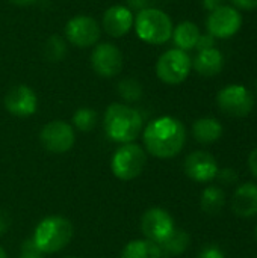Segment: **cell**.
Here are the masks:
<instances>
[{
  "instance_id": "obj_39",
  "label": "cell",
  "mask_w": 257,
  "mask_h": 258,
  "mask_svg": "<svg viewBox=\"0 0 257 258\" xmlns=\"http://www.w3.org/2000/svg\"><path fill=\"white\" fill-rule=\"evenodd\" d=\"M67 258H74V257H67Z\"/></svg>"
},
{
  "instance_id": "obj_20",
  "label": "cell",
  "mask_w": 257,
  "mask_h": 258,
  "mask_svg": "<svg viewBox=\"0 0 257 258\" xmlns=\"http://www.w3.org/2000/svg\"><path fill=\"white\" fill-rule=\"evenodd\" d=\"M191 245V237L183 230H174L170 237H167L162 243H159V249L162 257H176L183 254Z\"/></svg>"
},
{
  "instance_id": "obj_2",
  "label": "cell",
  "mask_w": 257,
  "mask_h": 258,
  "mask_svg": "<svg viewBox=\"0 0 257 258\" xmlns=\"http://www.w3.org/2000/svg\"><path fill=\"white\" fill-rule=\"evenodd\" d=\"M106 136L118 144H132L142 130L141 113L123 103L108 106L103 118Z\"/></svg>"
},
{
  "instance_id": "obj_27",
  "label": "cell",
  "mask_w": 257,
  "mask_h": 258,
  "mask_svg": "<svg viewBox=\"0 0 257 258\" xmlns=\"http://www.w3.org/2000/svg\"><path fill=\"white\" fill-rule=\"evenodd\" d=\"M197 258H226V255H224V252L218 246L209 245V246L201 249V252L198 254Z\"/></svg>"
},
{
  "instance_id": "obj_36",
  "label": "cell",
  "mask_w": 257,
  "mask_h": 258,
  "mask_svg": "<svg viewBox=\"0 0 257 258\" xmlns=\"http://www.w3.org/2000/svg\"><path fill=\"white\" fill-rule=\"evenodd\" d=\"M0 258H8L6 257V252H5V249L0 246Z\"/></svg>"
},
{
  "instance_id": "obj_38",
  "label": "cell",
  "mask_w": 257,
  "mask_h": 258,
  "mask_svg": "<svg viewBox=\"0 0 257 258\" xmlns=\"http://www.w3.org/2000/svg\"><path fill=\"white\" fill-rule=\"evenodd\" d=\"M256 94H257V82H256Z\"/></svg>"
},
{
  "instance_id": "obj_23",
  "label": "cell",
  "mask_w": 257,
  "mask_h": 258,
  "mask_svg": "<svg viewBox=\"0 0 257 258\" xmlns=\"http://www.w3.org/2000/svg\"><path fill=\"white\" fill-rule=\"evenodd\" d=\"M73 124L80 132H91L97 124V112L89 107H80L73 115Z\"/></svg>"
},
{
  "instance_id": "obj_25",
  "label": "cell",
  "mask_w": 257,
  "mask_h": 258,
  "mask_svg": "<svg viewBox=\"0 0 257 258\" xmlns=\"http://www.w3.org/2000/svg\"><path fill=\"white\" fill-rule=\"evenodd\" d=\"M118 94L126 101H138L142 97V86L135 79H123L118 82Z\"/></svg>"
},
{
  "instance_id": "obj_14",
  "label": "cell",
  "mask_w": 257,
  "mask_h": 258,
  "mask_svg": "<svg viewBox=\"0 0 257 258\" xmlns=\"http://www.w3.org/2000/svg\"><path fill=\"white\" fill-rule=\"evenodd\" d=\"M6 110L18 118L32 116L38 109V98L32 88L26 85H17L11 88L5 95Z\"/></svg>"
},
{
  "instance_id": "obj_8",
  "label": "cell",
  "mask_w": 257,
  "mask_h": 258,
  "mask_svg": "<svg viewBox=\"0 0 257 258\" xmlns=\"http://www.w3.org/2000/svg\"><path fill=\"white\" fill-rule=\"evenodd\" d=\"M242 27V15L239 9L232 5H223L211 11L206 18L208 33L215 39H229L235 36Z\"/></svg>"
},
{
  "instance_id": "obj_9",
  "label": "cell",
  "mask_w": 257,
  "mask_h": 258,
  "mask_svg": "<svg viewBox=\"0 0 257 258\" xmlns=\"http://www.w3.org/2000/svg\"><path fill=\"white\" fill-rule=\"evenodd\" d=\"M65 36L79 48L92 47L100 39V26L92 17L76 15L68 20L65 26Z\"/></svg>"
},
{
  "instance_id": "obj_10",
  "label": "cell",
  "mask_w": 257,
  "mask_h": 258,
  "mask_svg": "<svg viewBox=\"0 0 257 258\" xmlns=\"http://www.w3.org/2000/svg\"><path fill=\"white\" fill-rule=\"evenodd\" d=\"M39 141L42 147L55 154H62L71 150L76 136L73 127L65 121H52L45 124L39 133Z\"/></svg>"
},
{
  "instance_id": "obj_30",
  "label": "cell",
  "mask_w": 257,
  "mask_h": 258,
  "mask_svg": "<svg viewBox=\"0 0 257 258\" xmlns=\"http://www.w3.org/2000/svg\"><path fill=\"white\" fill-rule=\"evenodd\" d=\"M127 3H129V9L130 11H142V9H145V8H148V0H127Z\"/></svg>"
},
{
  "instance_id": "obj_33",
  "label": "cell",
  "mask_w": 257,
  "mask_h": 258,
  "mask_svg": "<svg viewBox=\"0 0 257 258\" xmlns=\"http://www.w3.org/2000/svg\"><path fill=\"white\" fill-rule=\"evenodd\" d=\"M224 3H223V0H203V6H204V9L206 11H215L217 8H220V6H223Z\"/></svg>"
},
{
  "instance_id": "obj_35",
  "label": "cell",
  "mask_w": 257,
  "mask_h": 258,
  "mask_svg": "<svg viewBox=\"0 0 257 258\" xmlns=\"http://www.w3.org/2000/svg\"><path fill=\"white\" fill-rule=\"evenodd\" d=\"M9 2L14 3V5H18V6H27V5L35 3L36 0H9Z\"/></svg>"
},
{
  "instance_id": "obj_22",
  "label": "cell",
  "mask_w": 257,
  "mask_h": 258,
  "mask_svg": "<svg viewBox=\"0 0 257 258\" xmlns=\"http://www.w3.org/2000/svg\"><path fill=\"white\" fill-rule=\"evenodd\" d=\"M224 203H226V195L223 189L218 186H208L201 194L200 206L201 210L208 215H218L224 207Z\"/></svg>"
},
{
  "instance_id": "obj_12",
  "label": "cell",
  "mask_w": 257,
  "mask_h": 258,
  "mask_svg": "<svg viewBox=\"0 0 257 258\" xmlns=\"http://www.w3.org/2000/svg\"><path fill=\"white\" fill-rule=\"evenodd\" d=\"M92 70L101 77H114L123 70V54L120 48L111 42L95 44L91 54Z\"/></svg>"
},
{
  "instance_id": "obj_34",
  "label": "cell",
  "mask_w": 257,
  "mask_h": 258,
  "mask_svg": "<svg viewBox=\"0 0 257 258\" xmlns=\"http://www.w3.org/2000/svg\"><path fill=\"white\" fill-rule=\"evenodd\" d=\"M18 258H42L41 257V252H36V251H21L20 257Z\"/></svg>"
},
{
  "instance_id": "obj_11",
  "label": "cell",
  "mask_w": 257,
  "mask_h": 258,
  "mask_svg": "<svg viewBox=\"0 0 257 258\" xmlns=\"http://www.w3.org/2000/svg\"><path fill=\"white\" fill-rule=\"evenodd\" d=\"M141 230L147 240L159 245L176 230L171 215L159 207L147 210L141 218Z\"/></svg>"
},
{
  "instance_id": "obj_24",
  "label": "cell",
  "mask_w": 257,
  "mask_h": 258,
  "mask_svg": "<svg viewBox=\"0 0 257 258\" xmlns=\"http://www.w3.org/2000/svg\"><path fill=\"white\" fill-rule=\"evenodd\" d=\"M44 53H45V57L52 62H59L65 57V53H67V45H65V41L59 36V35H52L47 42H45V47H44Z\"/></svg>"
},
{
  "instance_id": "obj_31",
  "label": "cell",
  "mask_w": 257,
  "mask_h": 258,
  "mask_svg": "<svg viewBox=\"0 0 257 258\" xmlns=\"http://www.w3.org/2000/svg\"><path fill=\"white\" fill-rule=\"evenodd\" d=\"M248 168H250L251 174L257 178V148H254L248 156Z\"/></svg>"
},
{
  "instance_id": "obj_1",
  "label": "cell",
  "mask_w": 257,
  "mask_h": 258,
  "mask_svg": "<svg viewBox=\"0 0 257 258\" xmlns=\"http://www.w3.org/2000/svg\"><path fill=\"white\" fill-rule=\"evenodd\" d=\"M186 142L185 125L174 116L153 119L144 130V145L147 151L159 159L177 156Z\"/></svg>"
},
{
  "instance_id": "obj_26",
  "label": "cell",
  "mask_w": 257,
  "mask_h": 258,
  "mask_svg": "<svg viewBox=\"0 0 257 258\" xmlns=\"http://www.w3.org/2000/svg\"><path fill=\"white\" fill-rule=\"evenodd\" d=\"M215 178H218L221 184L232 186V184H235L238 181V174H236L235 169L226 168V169H218V174H217Z\"/></svg>"
},
{
  "instance_id": "obj_37",
  "label": "cell",
  "mask_w": 257,
  "mask_h": 258,
  "mask_svg": "<svg viewBox=\"0 0 257 258\" xmlns=\"http://www.w3.org/2000/svg\"><path fill=\"white\" fill-rule=\"evenodd\" d=\"M256 240H257V227H256Z\"/></svg>"
},
{
  "instance_id": "obj_5",
  "label": "cell",
  "mask_w": 257,
  "mask_h": 258,
  "mask_svg": "<svg viewBox=\"0 0 257 258\" xmlns=\"http://www.w3.org/2000/svg\"><path fill=\"white\" fill-rule=\"evenodd\" d=\"M192 68L189 54L180 48H170L162 53L156 62V76L167 85L183 83Z\"/></svg>"
},
{
  "instance_id": "obj_4",
  "label": "cell",
  "mask_w": 257,
  "mask_h": 258,
  "mask_svg": "<svg viewBox=\"0 0 257 258\" xmlns=\"http://www.w3.org/2000/svg\"><path fill=\"white\" fill-rule=\"evenodd\" d=\"M135 32L147 44L161 45L173 36V21L168 14L156 8H145L135 17Z\"/></svg>"
},
{
  "instance_id": "obj_3",
  "label": "cell",
  "mask_w": 257,
  "mask_h": 258,
  "mask_svg": "<svg viewBox=\"0 0 257 258\" xmlns=\"http://www.w3.org/2000/svg\"><path fill=\"white\" fill-rule=\"evenodd\" d=\"M73 239V225L64 216H47L35 228L33 243L41 254L64 249Z\"/></svg>"
},
{
  "instance_id": "obj_15",
  "label": "cell",
  "mask_w": 257,
  "mask_h": 258,
  "mask_svg": "<svg viewBox=\"0 0 257 258\" xmlns=\"http://www.w3.org/2000/svg\"><path fill=\"white\" fill-rule=\"evenodd\" d=\"M135 17L133 12L123 5H114L105 11L103 15V27L108 35L112 38H121L130 32L133 27Z\"/></svg>"
},
{
  "instance_id": "obj_17",
  "label": "cell",
  "mask_w": 257,
  "mask_h": 258,
  "mask_svg": "<svg viewBox=\"0 0 257 258\" xmlns=\"http://www.w3.org/2000/svg\"><path fill=\"white\" fill-rule=\"evenodd\" d=\"M192 67L200 76L214 77V76L220 74L224 67V56L215 47L201 50L197 53L195 59L192 60Z\"/></svg>"
},
{
  "instance_id": "obj_29",
  "label": "cell",
  "mask_w": 257,
  "mask_h": 258,
  "mask_svg": "<svg viewBox=\"0 0 257 258\" xmlns=\"http://www.w3.org/2000/svg\"><path fill=\"white\" fill-rule=\"evenodd\" d=\"M232 6L241 11H254L257 9V0H230Z\"/></svg>"
},
{
  "instance_id": "obj_13",
  "label": "cell",
  "mask_w": 257,
  "mask_h": 258,
  "mask_svg": "<svg viewBox=\"0 0 257 258\" xmlns=\"http://www.w3.org/2000/svg\"><path fill=\"white\" fill-rule=\"evenodd\" d=\"M185 174L197 181V183H208L212 181L218 174V163L217 159L208 151H192L186 156L183 163Z\"/></svg>"
},
{
  "instance_id": "obj_6",
  "label": "cell",
  "mask_w": 257,
  "mask_h": 258,
  "mask_svg": "<svg viewBox=\"0 0 257 258\" xmlns=\"http://www.w3.org/2000/svg\"><path fill=\"white\" fill-rule=\"evenodd\" d=\"M147 165V156L142 147L136 144H124L120 147L112 157L111 168L117 178L123 181L139 177Z\"/></svg>"
},
{
  "instance_id": "obj_21",
  "label": "cell",
  "mask_w": 257,
  "mask_h": 258,
  "mask_svg": "<svg viewBox=\"0 0 257 258\" xmlns=\"http://www.w3.org/2000/svg\"><path fill=\"white\" fill-rule=\"evenodd\" d=\"M121 258H164L161 249L156 243L150 240H132L129 242L124 249Z\"/></svg>"
},
{
  "instance_id": "obj_19",
  "label": "cell",
  "mask_w": 257,
  "mask_h": 258,
  "mask_svg": "<svg viewBox=\"0 0 257 258\" xmlns=\"http://www.w3.org/2000/svg\"><path fill=\"white\" fill-rule=\"evenodd\" d=\"M200 35L201 33H200L198 26L195 23L186 20V21L179 23L177 27L173 29V36L171 38H173L177 48H180L183 51H188V50L195 48Z\"/></svg>"
},
{
  "instance_id": "obj_16",
  "label": "cell",
  "mask_w": 257,
  "mask_h": 258,
  "mask_svg": "<svg viewBox=\"0 0 257 258\" xmlns=\"http://www.w3.org/2000/svg\"><path fill=\"white\" fill-rule=\"evenodd\" d=\"M232 210L239 218H253L257 215V184H241L232 198Z\"/></svg>"
},
{
  "instance_id": "obj_28",
  "label": "cell",
  "mask_w": 257,
  "mask_h": 258,
  "mask_svg": "<svg viewBox=\"0 0 257 258\" xmlns=\"http://www.w3.org/2000/svg\"><path fill=\"white\" fill-rule=\"evenodd\" d=\"M212 47H215V38L212 35H209V33H204V35L201 33L198 41H197V45H195L197 51L208 50V48H212Z\"/></svg>"
},
{
  "instance_id": "obj_18",
  "label": "cell",
  "mask_w": 257,
  "mask_h": 258,
  "mask_svg": "<svg viewBox=\"0 0 257 258\" xmlns=\"http://www.w3.org/2000/svg\"><path fill=\"white\" fill-rule=\"evenodd\" d=\"M192 135L197 142L209 145L217 142L223 136V125L217 118L203 116L192 124Z\"/></svg>"
},
{
  "instance_id": "obj_7",
  "label": "cell",
  "mask_w": 257,
  "mask_h": 258,
  "mask_svg": "<svg viewBox=\"0 0 257 258\" xmlns=\"http://www.w3.org/2000/svg\"><path fill=\"white\" fill-rule=\"evenodd\" d=\"M220 110L232 118H245L254 107V95L244 85H227L217 95Z\"/></svg>"
},
{
  "instance_id": "obj_32",
  "label": "cell",
  "mask_w": 257,
  "mask_h": 258,
  "mask_svg": "<svg viewBox=\"0 0 257 258\" xmlns=\"http://www.w3.org/2000/svg\"><path fill=\"white\" fill-rule=\"evenodd\" d=\"M9 222H11L9 216H8L3 210H0V237L8 231V228H9Z\"/></svg>"
}]
</instances>
